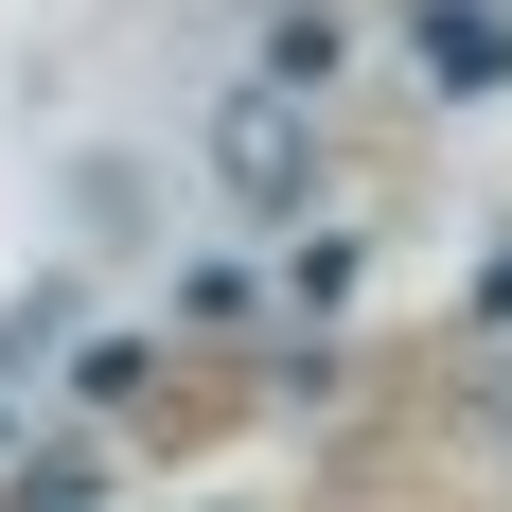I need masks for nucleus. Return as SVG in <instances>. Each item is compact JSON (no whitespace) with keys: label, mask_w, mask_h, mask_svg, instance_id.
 I'll use <instances>...</instances> for the list:
<instances>
[{"label":"nucleus","mask_w":512,"mask_h":512,"mask_svg":"<svg viewBox=\"0 0 512 512\" xmlns=\"http://www.w3.org/2000/svg\"><path fill=\"white\" fill-rule=\"evenodd\" d=\"M212 177H230L248 212H301V195H318V124H301L283 89H248V106H212Z\"/></svg>","instance_id":"1"}]
</instances>
